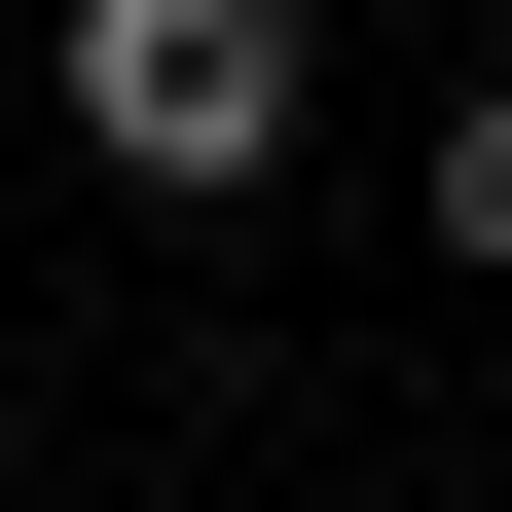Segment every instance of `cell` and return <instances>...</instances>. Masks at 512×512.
<instances>
[{
	"instance_id": "obj_2",
	"label": "cell",
	"mask_w": 512,
	"mask_h": 512,
	"mask_svg": "<svg viewBox=\"0 0 512 512\" xmlns=\"http://www.w3.org/2000/svg\"><path fill=\"white\" fill-rule=\"evenodd\" d=\"M439 256H512V74H476V110H439Z\"/></svg>"
},
{
	"instance_id": "obj_1",
	"label": "cell",
	"mask_w": 512,
	"mask_h": 512,
	"mask_svg": "<svg viewBox=\"0 0 512 512\" xmlns=\"http://www.w3.org/2000/svg\"><path fill=\"white\" fill-rule=\"evenodd\" d=\"M74 147L147 183V220L293 183V0H74Z\"/></svg>"
}]
</instances>
